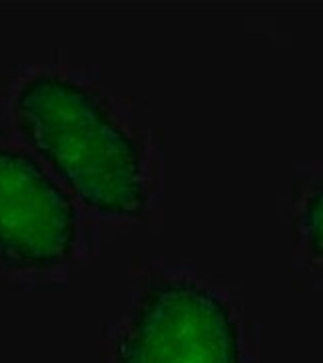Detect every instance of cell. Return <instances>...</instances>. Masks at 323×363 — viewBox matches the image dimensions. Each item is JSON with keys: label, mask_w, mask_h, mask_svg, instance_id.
<instances>
[{"label": "cell", "mask_w": 323, "mask_h": 363, "mask_svg": "<svg viewBox=\"0 0 323 363\" xmlns=\"http://www.w3.org/2000/svg\"><path fill=\"white\" fill-rule=\"evenodd\" d=\"M117 363H243L239 327L212 291L184 279L155 281L117 345Z\"/></svg>", "instance_id": "cell-2"}, {"label": "cell", "mask_w": 323, "mask_h": 363, "mask_svg": "<svg viewBox=\"0 0 323 363\" xmlns=\"http://www.w3.org/2000/svg\"><path fill=\"white\" fill-rule=\"evenodd\" d=\"M301 228L305 233L311 252L323 262V186L311 192L303 212H301Z\"/></svg>", "instance_id": "cell-4"}, {"label": "cell", "mask_w": 323, "mask_h": 363, "mask_svg": "<svg viewBox=\"0 0 323 363\" xmlns=\"http://www.w3.org/2000/svg\"><path fill=\"white\" fill-rule=\"evenodd\" d=\"M14 113L26 142L87 206L109 216L142 214V152L95 93L39 75L21 89Z\"/></svg>", "instance_id": "cell-1"}, {"label": "cell", "mask_w": 323, "mask_h": 363, "mask_svg": "<svg viewBox=\"0 0 323 363\" xmlns=\"http://www.w3.org/2000/svg\"><path fill=\"white\" fill-rule=\"evenodd\" d=\"M77 212L35 157L0 147V259L47 269L71 257Z\"/></svg>", "instance_id": "cell-3"}]
</instances>
